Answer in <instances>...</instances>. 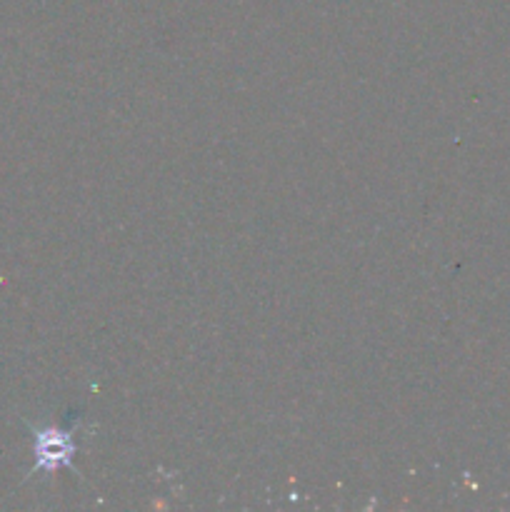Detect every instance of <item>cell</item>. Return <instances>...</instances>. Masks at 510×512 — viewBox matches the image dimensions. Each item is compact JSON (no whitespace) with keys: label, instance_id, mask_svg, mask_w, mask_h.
I'll use <instances>...</instances> for the list:
<instances>
[{"label":"cell","instance_id":"6da1fadb","mask_svg":"<svg viewBox=\"0 0 510 512\" xmlns=\"http://www.w3.org/2000/svg\"><path fill=\"white\" fill-rule=\"evenodd\" d=\"M70 438L63 430H35V468L33 470H55L58 465L68 463Z\"/></svg>","mask_w":510,"mask_h":512}]
</instances>
